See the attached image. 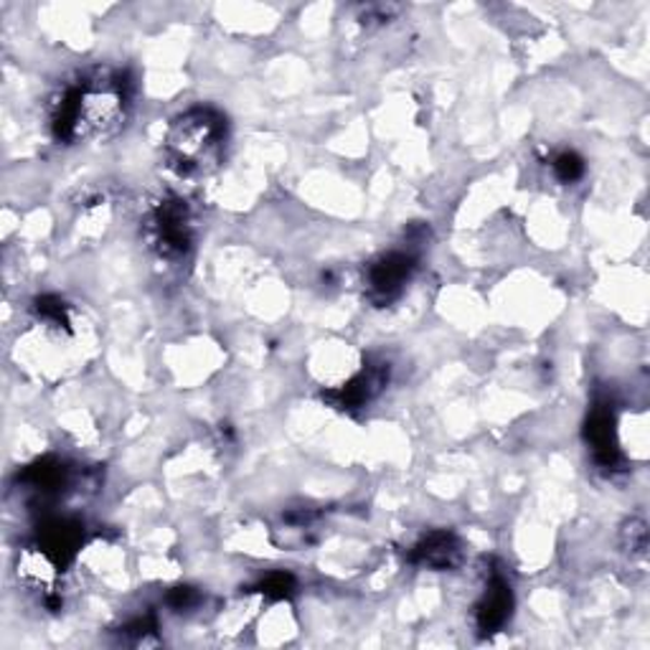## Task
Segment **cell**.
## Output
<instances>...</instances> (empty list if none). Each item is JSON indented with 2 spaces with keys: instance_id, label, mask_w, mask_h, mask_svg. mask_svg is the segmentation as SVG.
Returning <instances> with one entry per match:
<instances>
[{
  "instance_id": "cell-1",
  "label": "cell",
  "mask_w": 650,
  "mask_h": 650,
  "mask_svg": "<svg viewBox=\"0 0 650 650\" xmlns=\"http://www.w3.org/2000/svg\"><path fill=\"white\" fill-rule=\"evenodd\" d=\"M127 108H130V82H125L123 74L97 72L64 89L54 102L51 127L57 140L66 146L110 138L125 125Z\"/></svg>"
},
{
  "instance_id": "cell-2",
  "label": "cell",
  "mask_w": 650,
  "mask_h": 650,
  "mask_svg": "<svg viewBox=\"0 0 650 650\" xmlns=\"http://www.w3.org/2000/svg\"><path fill=\"white\" fill-rule=\"evenodd\" d=\"M226 142V120L211 108H193L173 120L165 153L180 176H201L216 168Z\"/></svg>"
},
{
  "instance_id": "cell-3",
  "label": "cell",
  "mask_w": 650,
  "mask_h": 650,
  "mask_svg": "<svg viewBox=\"0 0 650 650\" xmlns=\"http://www.w3.org/2000/svg\"><path fill=\"white\" fill-rule=\"evenodd\" d=\"M150 241L161 257H184L191 247V218L184 201H163L150 216Z\"/></svg>"
},
{
  "instance_id": "cell-4",
  "label": "cell",
  "mask_w": 650,
  "mask_h": 650,
  "mask_svg": "<svg viewBox=\"0 0 650 650\" xmlns=\"http://www.w3.org/2000/svg\"><path fill=\"white\" fill-rule=\"evenodd\" d=\"M414 257L410 252H389L379 260L368 264L366 270V292L368 300L376 305H387L395 298H399L404 285L412 279Z\"/></svg>"
},
{
  "instance_id": "cell-5",
  "label": "cell",
  "mask_w": 650,
  "mask_h": 650,
  "mask_svg": "<svg viewBox=\"0 0 650 650\" xmlns=\"http://www.w3.org/2000/svg\"><path fill=\"white\" fill-rule=\"evenodd\" d=\"M412 562L437 572L455 570V566H460V562H463V543H460L458 536L450 532H433L427 534L417 547H414Z\"/></svg>"
},
{
  "instance_id": "cell-6",
  "label": "cell",
  "mask_w": 650,
  "mask_h": 650,
  "mask_svg": "<svg viewBox=\"0 0 650 650\" xmlns=\"http://www.w3.org/2000/svg\"><path fill=\"white\" fill-rule=\"evenodd\" d=\"M587 440L592 445L595 460L602 467H617L620 452L615 442V414L608 404L595 407L587 420Z\"/></svg>"
},
{
  "instance_id": "cell-7",
  "label": "cell",
  "mask_w": 650,
  "mask_h": 650,
  "mask_svg": "<svg viewBox=\"0 0 650 650\" xmlns=\"http://www.w3.org/2000/svg\"><path fill=\"white\" fill-rule=\"evenodd\" d=\"M513 610L511 585L503 577H493L478 604V627L483 633H496L509 623Z\"/></svg>"
},
{
  "instance_id": "cell-8",
  "label": "cell",
  "mask_w": 650,
  "mask_h": 650,
  "mask_svg": "<svg viewBox=\"0 0 650 650\" xmlns=\"http://www.w3.org/2000/svg\"><path fill=\"white\" fill-rule=\"evenodd\" d=\"M384 382H387V372H384V366H368L364 374H359L357 379L346 384L343 389L328 395V399L336 407H341V410H357V407L368 404L376 395H379Z\"/></svg>"
},
{
  "instance_id": "cell-9",
  "label": "cell",
  "mask_w": 650,
  "mask_h": 650,
  "mask_svg": "<svg viewBox=\"0 0 650 650\" xmlns=\"http://www.w3.org/2000/svg\"><path fill=\"white\" fill-rule=\"evenodd\" d=\"M79 543V526L72 524V521L57 518L49 521L41 532V549L43 554L54 559V562H64L74 554Z\"/></svg>"
},
{
  "instance_id": "cell-10",
  "label": "cell",
  "mask_w": 650,
  "mask_h": 650,
  "mask_svg": "<svg viewBox=\"0 0 650 650\" xmlns=\"http://www.w3.org/2000/svg\"><path fill=\"white\" fill-rule=\"evenodd\" d=\"M551 168H554V176L562 180V184H574V180L585 176V161H582L577 153H572V150L559 153L554 163H551Z\"/></svg>"
},
{
  "instance_id": "cell-11",
  "label": "cell",
  "mask_w": 650,
  "mask_h": 650,
  "mask_svg": "<svg viewBox=\"0 0 650 650\" xmlns=\"http://www.w3.org/2000/svg\"><path fill=\"white\" fill-rule=\"evenodd\" d=\"M36 313H39L41 321L51 325H70V315H66V305L62 298L57 295H43V298L36 300Z\"/></svg>"
},
{
  "instance_id": "cell-12",
  "label": "cell",
  "mask_w": 650,
  "mask_h": 650,
  "mask_svg": "<svg viewBox=\"0 0 650 650\" xmlns=\"http://www.w3.org/2000/svg\"><path fill=\"white\" fill-rule=\"evenodd\" d=\"M625 547L630 551V557H642L648 549V528L642 521H630V524L625 526Z\"/></svg>"
},
{
  "instance_id": "cell-13",
  "label": "cell",
  "mask_w": 650,
  "mask_h": 650,
  "mask_svg": "<svg viewBox=\"0 0 650 650\" xmlns=\"http://www.w3.org/2000/svg\"><path fill=\"white\" fill-rule=\"evenodd\" d=\"M290 589H292V577H290V574H283V572L270 574V577L262 582V592L272 595V597L290 595Z\"/></svg>"
}]
</instances>
